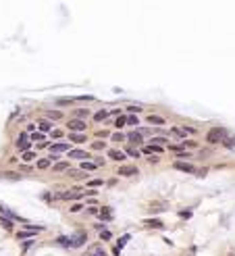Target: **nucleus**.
Here are the masks:
<instances>
[{"label": "nucleus", "instance_id": "obj_12", "mask_svg": "<svg viewBox=\"0 0 235 256\" xmlns=\"http://www.w3.org/2000/svg\"><path fill=\"white\" fill-rule=\"evenodd\" d=\"M148 123H150V125H165L166 119L160 117V115H148Z\"/></svg>", "mask_w": 235, "mask_h": 256}, {"label": "nucleus", "instance_id": "obj_5", "mask_svg": "<svg viewBox=\"0 0 235 256\" xmlns=\"http://www.w3.org/2000/svg\"><path fill=\"white\" fill-rule=\"evenodd\" d=\"M85 240H88V233H85V231H77L75 235H71V248H79V246H83Z\"/></svg>", "mask_w": 235, "mask_h": 256}, {"label": "nucleus", "instance_id": "obj_18", "mask_svg": "<svg viewBox=\"0 0 235 256\" xmlns=\"http://www.w3.org/2000/svg\"><path fill=\"white\" fill-rule=\"evenodd\" d=\"M142 138H144V135H142V133H139V131H131V133H129V135H127V139H129V142H133V144H142V142H144V139H142Z\"/></svg>", "mask_w": 235, "mask_h": 256}, {"label": "nucleus", "instance_id": "obj_19", "mask_svg": "<svg viewBox=\"0 0 235 256\" xmlns=\"http://www.w3.org/2000/svg\"><path fill=\"white\" fill-rule=\"evenodd\" d=\"M111 219H112V210H111V208H102V210H100V221L108 223Z\"/></svg>", "mask_w": 235, "mask_h": 256}, {"label": "nucleus", "instance_id": "obj_23", "mask_svg": "<svg viewBox=\"0 0 235 256\" xmlns=\"http://www.w3.org/2000/svg\"><path fill=\"white\" fill-rule=\"evenodd\" d=\"M44 133H40V131H34L31 133V135H29V142H42V144H44Z\"/></svg>", "mask_w": 235, "mask_h": 256}, {"label": "nucleus", "instance_id": "obj_35", "mask_svg": "<svg viewBox=\"0 0 235 256\" xmlns=\"http://www.w3.org/2000/svg\"><path fill=\"white\" fill-rule=\"evenodd\" d=\"M166 138H160V135H156V138H152V144L154 146H160V144H165Z\"/></svg>", "mask_w": 235, "mask_h": 256}, {"label": "nucleus", "instance_id": "obj_31", "mask_svg": "<svg viewBox=\"0 0 235 256\" xmlns=\"http://www.w3.org/2000/svg\"><path fill=\"white\" fill-rule=\"evenodd\" d=\"M111 138H112V142H123V139H127V135L121 133V131H117V133H112Z\"/></svg>", "mask_w": 235, "mask_h": 256}, {"label": "nucleus", "instance_id": "obj_14", "mask_svg": "<svg viewBox=\"0 0 235 256\" xmlns=\"http://www.w3.org/2000/svg\"><path fill=\"white\" fill-rule=\"evenodd\" d=\"M142 152H144V154H158V152H162V146H154V144L144 146V148H142Z\"/></svg>", "mask_w": 235, "mask_h": 256}, {"label": "nucleus", "instance_id": "obj_2", "mask_svg": "<svg viewBox=\"0 0 235 256\" xmlns=\"http://www.w3.org/2000/svg\"><path fill=\"white\" fill-rule=\"evenodd\" d=\"M15 146H17V150H19V152H27L29 146H31V142H29V135H27V133H19V138H17Z\"/></svg>", "mask_w": 235, "mask_h": 256}, {"label": "nucleus", "instance_id": "obj_16", "mask_svg": "<svg viewBox=\"0 0 235 256\" xmlns=\"http://www.w3.org/2000/svg\"><path fill=\"white\" fill-rule=\"evenodd\" d=\"M69 139L73 144H83L88 138H85V133H69Z\"/></svg>", "mask_w": 235, "mask_h": 256}, {"label": "nucleus", "instance_id": "obj_37", "mask_svg": "<svg viewBox=\"0 0 235 256\" xmlns=\"http://www.w3.org/2000/svg\"><path fill=\"white\" fill-rule=\"evenodd\" d=\"M183 131H185V135H194V133H198V129L196 127H183Z\"/></svg>", "mask_w": 235, "mask_h": 256}, {"label": "nucleus", "instance_id": "obj_33", "mask_svg": "<svg viewBox=\"0 0 235 256\" xmlns=\"http://www.w3.org/2000/svg\"><path fill=\"white\" fill-rule=\"evenodd\" d=\"M88 185H90V187H98V185H104V181L102 179H90V181H88Z\"/></svg>", "mask_w": 235, "mask_h": 256}, {"label": "nucleus", "instance_id": "obj_1", "mask_svg": "<svg viewBox=\"0 0 235 256\" xmlns=\"http://www.w3.org/2000/svg\"><path fill=\"white\" fill-rule=\"evenodd\" d=\"M227 129H225V127H212V129H210V131L206 133V139H208V144H219V142H225V139H227Z\"/></svg>", "mask_w": 235, "mask_h": 256}, {"label": "nucleus", "instance_id": "obj_24", "mask_svg": "<svg viewBox=\"0 0 235 256\" xmlns=\"http://www.w3.org/2000/svg\"><path fill=\"white\" fill-rule=\"evenodd\" d=\"M35 156H38V154H35V152H31V150H27V152H23V156H21V160H23V162H31V160L35 158Z\"/></svg>", "mask_w": 235, "mask_h": 256}, {"label": "nucleus", "instance_id": "obj_15", "mask_svg": "<svg viewBox=\"0 0 235 256\" xmlns=\"http://www.w3.org/2000/svg\"><path fill=\"white\" fill-rule=\"evenodd\" d=\"M46 119H48V121H58V119H62V112L61 111H52V108H50V111H46Z\"/></svg>", "mask_w": 235, "mask_h": 256}, {"label": "nucleus", "instance_id": "obj_25", "mask_svg": "<svg viewBox=\"0 0 235 256\" xmlns=\"http://www.w3.org/2000/svg\"><path fill=\"white\" fill-rule=\"evenodd\" d=\"M106 117H108V111H106V108H102V111H98L96 115H94V121H104Z\"/></svg>", "mask_w": 235, "mask_h": 256}, {"label": "nucleus", "instance_id": "obj_3", "mask_svg": "<svg viewBox=\"0 0 235 256\" xmlns=\"http://www.w3.org/2000/svg\"><path fill=\"white\" fill-rule=\"evenodd\" d=\"M85 121H79V119H71L69 121V133H83L85 131Z\"/></svg>", "mask_w": 235, "mask_h": 256}, {"label": "nucleus", "instance_id": "obj_8", "mask_svg": "<svg viewBox=\"0 0 235 256\" xmlns=\"http://www.w3.org/2000/svg\"><path fill=\"white\" fill-rule=\"evenodd\" d=\"M69 156L71 158H77V160H88L90 158V152H85V150H71Z\"/></svg>", "mask_w": 235, "mask_h": 256}, {"label": "nucleus", "instance_id": "obj_34", "mask_svg": "<svg viewBox=\"0 0 235 256\" xmlns=\"http://www.w3.org/2000/svg\"><path fill=\"white\" fill-rule=\"evenodd\" d=\"M0 221H2V225H4L7 229L13 227V221H11V219H7V217H2V215H0Z\"/></svg>", "mask_w": 235, "mask_h": 256}, {"label": "nucleus", "instance_id": "obj_44", "mask_svg": "<svg viewBox=\"0 0 235 256\" xmlns=\"http://www.w3.org/2000/svg\"><path fill=\"white\" fill-rule=\"evenodd\" d=\"M83 194H85V196H96V190H85Z\"/></svg>", "mask_w": 235, "mask_h": 256}, {"label": "nucleus", "instance_id": "obj_20", "mask_svg": "<svg viewBox=\"0 0 235 256\" xmlns=\"http://www.w3.org/2000/svg\"><path fill=\"white\" fill-rule=\"evenodd\" d=\"M171 135H175V138H179V139H183V142H185V131H183V127H173V129H171Z\"/></svg>", "mask_w": 235, "mask_h": 256}, {"label": "nucleus", "instance_id": "obj_22", "mask_svg": "<svg viewBox=\"0 0 235 256\" xmlns=\"http://www.w3.org/2000/svg\"><path fill=\"white\" fill-rule=\"evenodd\" d=\"M125 125H127V117H125V115H119V117L115 119V127L121 129V127H125Z\"/></svg>", "mask_w": 235, "mask_h": 256}, {"label": "nucleus", "instance_id": "obj_42", "mask_svg": "<svg viewBox=\"0 0 235 256\" xmlns=\"http://www.w3.org/2000/svg\"><path fill=\"white\" fill-rule=\"evenodd\" d=\"M81 208H83V204H79V202H77L75 206H71V213H79Z\"/></svg>", "mask_w": 235, "mask_h": 256}, {"label": "nucleus", "instance_id": "obj_13", "mask_svg": "<svg viewBox=\"0 0 235 256\" xmlns=\"http://www.w3.org/2000/svg\"><path fill=\"white\" fill-rule=\"evenodd\" d=\"M38 129H40V133H46V131H52V123H50L48 119H42L40 123H38Z\"/></svg>", "mask_w": 235, "mask_h": 256}, {"label": "nucleus", "instance_id": "obj_9", "mask_svg": "<svg viewBox=\"0 0 235 256\" xmlns=\"http://www.w3.org/2000/svg\"><path fill=\"white\" fill-rule=\"evenodd\" d=\"M138 167H121L119 169V175H123V177H131V175H138Z\"/></svg>", "mask_w": 235, "mask_h": 256}, {"label": "nucleus", "instance_id": "obj_11", "mask_svg": "<svg viewBox=\"0 0 235 256\" xmlns=\"http://www.w3.org/2000/svg\"><path fill=\"white\" fill-rule=\"evenodd\" d=\"M52 171H54V173H61V171H71V169H69V162L58 160V162H54V165H52Z\"/></svg>", "mask_w": 235, "mask_h": 256}, {"label": "nucleus", "instance_id": "obj_26", "mask_svg": "<svg viewBox=\"0 0 235 256\" xmlns=\"http://www.w3.org/2000/svg\"><path fill=\"white\" fill-rule=\"evenodd\" d=\"M35 233L34 231H19L17 233V240H29V237H34Z\"/></svg>", "mask_w": 235, "mask_h": 256}, {"label": "nucleus", "instance_id": "obj_29", "mask_svg": "<svg viewBox=\"0 0 235 256\" xmlns=\"http://www.w3.org/2000/svg\"><path fill=\"white\" fill-rule=\"evenodd\" d=\"M146 225H150V227H156V229H162L165 225H162V221H158V219H152V221H146Z\"/></svg>", "mask_w": 235, "mask_h": 256}, {"label": "nucleus", "instance_id": "obj_7", "mask_svg": "<svg viewBox=\"0 0 235 256\" xmlns=\"http://www.w3.org/2000/svg\"><path fill=\"white\" fill-rule=\"evenodd\" d=\"M83 256H106V252H104V248L100 246V244H94V246L88 248V252H85Z\"/></svg>", "mask_w": 235, "mask_h": 256}, {"label": "nucleus", "instance_id": "obj_17", "mask_svg": "<svg viewBox=\"0 0 235 256\" xmlns=\"http://www.w3.org/2000/svg\"><path fill=\"white\" fill-rule=\"evenodd\" d=\"M90 117V108L85 106V108H77L75 111V119H79V121H85V119Z\"/></svg>", "mask_w": 235, "mask_h": 256}, {"label": "nucleus", "instance_id": "obj_40", "mask_svg": "<svg viewBox=\"0 0 235 256\" xmlns=\"http://www.w3.org/2000/svg\"><path fill=\"white\" fill-rule=\"evenodd\" d=\"M100 237H102V240H111V231H108V229H102V231H100Z\"/></svg>", "mask_w": 235, "mask_h": 256}, {"label": "nucleus", "instance_id": "obj_38", "mask_svg": "<svg viewBox=\"0 0 235 256\" xmlns=\"http://www.w3.org/2000/svg\"><path fill=\"white\" fill-rule=\"evenodd\" d=\"M56 104H73V98H58Z\"/></svg>", "mask_w": 235, "mask_h": 256}, {"label": "nucleus", "instance_id": "obj_28", "mask_svg": "<svg viewBox=\"0 0 235 256\" xmlns=\"http://www.w3.org/2000/svg\"><path fill=\"white\" fill-rule=\"evenodd\" d=\"M125 152L129 154V156H133V158H139V154H142V152L138 150V148H133V146H129V148H127Z\"/></svg>", "mask_w": 235, "mask_h": 256}, {"label": "nucleus", "instance_id": "obj_21", "mask_svg": "<svg viewBox=\"0 0 235 256\" xmlns=\"http://www.w3.org/2000/svg\"><path fill=\"white\" fill-rule=\"evenodd\" d=\"M50 165H52V160H50V156H48V158H40L38 162H35V167H38L40 171H44V169H48Z\"/></svg>", "mask_w": 235, "mask_h": 256}, {"label": "nucleus", "instance_id": "obj_36", "mask_svg": "<svg viewBox=\"0 0 235 256\" xmlns=\"http://www.w3.org/2000/svg\"><path fill=\"white\" fill-rule=\"evenodd\" d=\"M139 121H138V117H135V115H129V117H127V125H138Z\"/></svg>", "mask_w": 235, "mask_h": 256}, {"label": "nucleus", "instance_id": "obj_39", "mask_svg": "<svg viewBox=\"0 0 235 256\" xmlns=\"http://www.w3.org/2000/svg\"><path fill=\"white\" fill-rule=\"evenodd\" d=\"M104 142H94V144H92V148H94V150H104Z\"/></svg>", "mask_w": 235, "mask_h": 256}, {"label": "nucleus", "instance_id": "obj_4", "mask_svg": "<svg viewBox=\"0 0 235 256\" xmlns=\"http://www.w3.org/2000/svg\"><path fill=\"white\" fill-rule=\"evenodd\" d=\"M62 152H71V146L67 144V142H56V144L50 146V154H62Z\"/></svg>", "mask_w": 235, "mask_h": 256}, {"label": "nucleus", "instance_id": "obj_6", "mask_svg": "<svg viewBox=\"0 0 235 256\" xmlns=\"http://www.w3.org/2000/svg\"><path fill=\"white\" fill-rule=\"evenodd\" d=\"M173 167L177 171H183V173H196V167L192 165V162H185V160H177Z\"/></svg>", "mask_w": 235, "mask_h": 256}, {"label": "nucleus", "instance_id": "obj_10", "mask_svg": "<svg viewBox=\"0 0 235 256\" xmlns=\"http://www.w3.org/2000/svg\"><path fill=\"white\" fill-rule=\"evenodd\" d=\"M108 158L117 160V162H123L127 156H125V152H121V150H108Z\"/></svg>", "mask_w": 235, "mask_h": 256}, {"label": "nucleus", "instance_id": "obj_30", "mask_svg": "<svg viewBox=\"0 0 235 256\" xmlns=\"http://www.w3.org/2000/svg\"><path fill=\"white\" fill-rule=\"evenodd\" d=\"M56 242L61 244V246H67V248H71V237H67V235H61Z\"/></svg>", "mask_w": 235, "mask_h": 256}, {"label": "nucleus", "instance_id": "obj_32", "mask_svg": "<svg viewBox=\"0 0 235 256\" xmlns=\"http://www.w3.org/2000/svg\"><path fill=\"white\" fill-rule=\"evenodd\" d=\"M50 135H52V139H61L65 133H62L61 129H52V131H50Z\"/></svg>", "mask_w": 235, "mask_h": 256}, {"label": "nucleus", "instance_id": "obj_41", "mask_svg": "<svg viewBox=\"0 0 235 256\" xmlns=\"http://www.w3.org/2000/svg\"><path fill=\"white\" fill-rule=\"evenodd\" d=\"M127 111H129V112H139V111H142V106H138V104H131V106H127Z\"/></svg>", "mask_w": 235, "mask_h": 256}, {"label": "nucleus", "instance_id": "obj_27", "mask_svg": "<svg viewBox=\"0 0 235 256\" xmlns=\"http://www.w3.org/2000/svg\"><path fill=\"white\" fill-rule=\"evenodd\" d=\"M94 169H96V165L90 162V160H83L81 162V171H94Z\"/></svg>", "mask_w": 235, "mask_h": 256}, {"label": "nucleus", "instance_id": "obj_43", "mask_svg": "<svg viewBox=\"0 0 235 256\" xmlns=\"http://www.w3.org/2000/svg\"><path fill=\"white\" fill-rule=\"evenodd\" d=\"M35 131V123H29L27 125V133H34Z\"/></svg>", "mask_w": 235, "mask_h": 256}]
</instances>
